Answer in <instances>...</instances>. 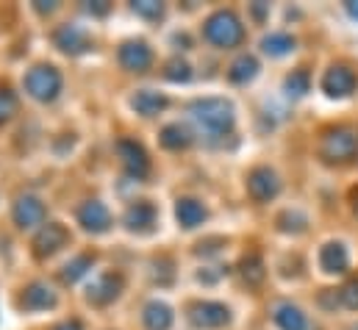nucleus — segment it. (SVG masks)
Masks as SVG:
<instances>
[{
  "label": "nucleus",
  "instance_id": "obj_1",
  "mask_svg": "<svg viewBox=\"0 0 358 330\" xmlns=\"http://www.w3.org/2000/svg\"><path fill=\"white\" fill-rule=\"evenodd\" d=\"M189 117L192 122L197 125L200 134L206 136H228L234 131V106L225 100V97H203V100H194L192 108H189Z\"/></svg>",
  "mask_w": 358,
  "mask_h": 330
},
{
  "label": "nucleus",
  "instance_id": "obj_2",
  "mask_svg": "<svg viewBox=\"0 0 358 330\" xmlns=\"http://www.w3.org/2000/svg\"><path fill=\"white\" fill-rule=\"evenodd\" d=\"M320 156L328 164H350L358 156V128L353 125H336L322 134Z\"/></svg>",
  "mask_w": 358,
  "mask_h": 330
},
{
  "label": "nucleus",
  "instance_id": "obj_3",
  "mask_svg": "<svg viewBox=\"0 0 358 330\" xmlns=\"http://www.w3.org/2000/svg\"><path fill=\"white\" fill-rule=\"evenodd\" d=\"M203 36L217 48H236L245 39V28H242V20L231 8H220L206 20Z\"/></svg>",
  "mask_w": 358,
  "mask_h": 330
},
{
  "label": "nucleus",
  "instance_id": "obj_4",
  "mask_svg": "<svg viewBox=\"0 0 358 330\" xmlns=\"http://www.w3.org/2000/svg\"><path fill=\"white\" fill-rule=\"evenodd\" d=\"M25 92L39 100V103H50L59 97L62 92V73L50 64H36L25 73Z\"/></svg>",
  "mask_w": 358,
  "mask_h": 330
},
{
  "label": "nucleus",
  "instance_id": "obj_5",
  "mask_svg": "<svg viewBox=\"0 0 358 330\" xmlns=\"http://www.w3.org/2000/svg\"><path fill=\"white\" fill-rule=\"evenodd\" d=\"M358 86V76L350 64H334L325 76H322V92L328 97H348L353 94Z\"/></svg>",
  "mask_w": 358,
  "mask_h": 330
},
{
  "label": "nucleus",
  "instance_id": "obj_6",
  "mask_svg": "<svg viewBox=\"0 0 358 330\" xmlns=\"http://www.w3.org/2000/svg\"><path fill=\"white\" fill-rule=\"evenodd\" d=\"M189 320L197 325V328H222L231 322V311L228 306L222 303H211V300H203V303H194L189 308Z\"/></svg>",
  "mask_w": 358,
  "mask_h": 330
},
{
  "label": "nucleus",
  "instance_id": "obj_7",
  "mask_svg": "<svg viewBox=\"0 0 358 330\" xmlns=\"http://www.w3.org/2000/svg\"><path fill=\"white\" fill-rule=\"evenodd\" d=\"M248 192L256 203H269L278 197L280 192V180L278 175L269 169V166H256L250 175H248Z\"/></svg>",
  "mask_w": 358,
  "mask_h": 330
},
{
  "label": "nucleus",
  "instance_id": "obj_8",
  "mask_svg": "<svg viewBox=\"0 0 358 330\" xmlns=\"http://www.w3.org/2000/svg\"><path fill=\"white\" fill-rule=\"evenodd\" d=\"M122 286H125V278H122L120 272H103V275H97V278L92 280L87 300H90L92 306H108L111 300L120 297Z\"/></svg>",
  "mask_w": 358,
  "mask_h": 330
},
{
  "label": "nucleus",
  "instance_id": "obj_9",
  "mask_svg": "<svg viewBox=\"0 0 358 330\" xmlns=\"http://www.w3.org/2000/svg\"><path fill=\"white\" fill-rule=\"evenodd\" d=\"M120 64L131 73H145L153 64V50L142 39H131L120 48Z\"/></svg>",
  "mask_w": 358,
  "mask_h": 330
},
{
  "label": "nucleus",
  "instance_id": "obj_10",
  "mask_svg": "<svg viewBox=\"0 0 358 330\" xmlns=\"http://www.w3.org/2000/svg\"><path fill=\"white\" fill-rule=\"evenodd\" d=\"M67 242H70L67 228L59 225V222H48V225L36 234V239H34V252H36L39 258H45V255H53L56 250H62Z\"/></svg>",
  "mask_w": 358,
  "mask_h": 330
},
{
  "label": "nucleus",
  "instance_id": "obj_11",
  "mask_svg": "<svg viewBox=\"0 0 358 330\" xmlns=\"http://www.w3.org/2000/svg\"><path fill=\"white\" fill-rule=\"evenodd\" d=\"M14 222L20 228H36L45 222V203L34 194H25L14 203Z\"/></svg>",
  "mask_w": 358,
  "mask_h": 330
},
{
  "label": "nucleus",
  "instance_id": "obj_12",
  "mask_svg": "<svg viewBox=\"0 0 358 330\" xmlns=\"http://www.w3.org/2000/svg\"><path fill=\"white\" fill-rule=\"evenodd\" d=\"M78 222L92 234H106L111 228V214L100 200H90L78 208Z\"/></svg>",
  "mask_w": 358,
  "mask_h": 330
},
{
  "label": "nucleus",
  "instance_id": "obj_13",
  "mask_svg": "<svg viewBox=\"0 0 358 330\" xmlns=\"http://www.w3.org/2000/svg\"><path fill=\"white\" fill-rule=\"evenodd\" d=\"M56 45L64 50V53H73V56H78V53H87L92 45L90 34L81 28V25H62L59 31H56Z\"/></svg>",
  "mask_w": 358,
  "mask_h": 330
},
{
  "label": "nucleus",
  "instance_id": "obj_14",
  "mask_svg": "<svg viewBox=\"0 0 358 330\" xmlns=\"http://www.w3.org/2000/svg\"><path fill=\"white\" fill-rule=\"evenodd\" d=\"M156 217H159V214H156V206L148 203V200H139V203H134V206L128 208L125 225H128V231H134V234H148V231H153Z\"/></svg>",
  "mask_w": 358,
  "mask_h": 330
},
{
  "label": "nucleus",
  "instance_id": "obj_15",
  "mask_svg": "<svg viewBox=\"0 0 358 330\" xmlns=\"http://www.w3.org/2000/svg\"><path fill=\"white\" fill-rule=\"evenodd\" d=\"M117 150H120V159H122V164L128 169V175H134V178H145L148 175L150 162H148V153L142 150V145L125 139V142L117 145Z\"/></svg>",
  "mask_w": 358,
  "mask_h": 330
},
{
  "label": "nucleus",
  "instance_id": "obj_16",
  "mask_svg": "<svg viewBox=\"0 0 358 330\" xmlns=\"http://www.w3.org/2000/svg\"><path fill=\"white\" fill-rule=\"evenodd\" d=\"M320 266L328 275H342L350 269V252L342 242H328L325 248L320 250Z\"/></svg>",
  "mask_w": 358,
  "mask_h": 330
},
{
  "label": "nucleus",
  "instance_id": "obj_17",
  "mask_svg": "<svg viewBox=\"0 0 358 330\" xmlns=\"http://www.w3.org/2000/svg\"><path fill=\"white\" fill-rule=\"evenodd\" d=\"M20 306L25 311H48L56 306V292L48 286V283H31L25 292H22V300Z\"/></svg>",
  "mask_w": 358,
  "mask_h": 330
},
{
  "label": "nucleus",
  "instance_id": "obj_18",
  "mask_svg": "<svg viewBox=\"0 0 358 330\" xmlns=\"http://www.w3.org/2000/svg\"><path fill=\"white\" fill-rule=\"evenodd\" d=\"M272 317H275V325L280 330H311L308 317L297 306H292V303H278Z\"/></svg>",
  "mask_w": 358,
  "mask_h": 330
},
{
  "label": "nucleus",
  "instance_id": "obj_19",
  "mask_svg": "<svg viewBox=\"0 0 358 330\" xmlns=\"http://www.w3.org/2000/svg\"><path fill=\"white\" fill-rule=\"evenodd\" d=\"M131 106H134L142 117H153V114H159V111L167 108V97L159 94V92H153V89H142V92L134 94Z\"/></svg>",
  "mask_w": 358,
  "mask_h": 330
},
{
  "label": "nucleus",
  "instance_id": "obj_20",
  "mask_svg": "<svg viewBox=\"0 0 358 330\" xmlns=\"http://www.w3.org/2000/svg\"><path fill=\"white\" fill-rule=\"evenodd\" d=\"M176 217H178V222L183 228H197L206 220V208H203V203H197L192 197H183L176 206Z\"/></svg>",
  "mask_w": 358,
  "mask_h": 330
},
{
  "label": "nucleus",
  "instance_id": "obj_21",
  "mask_svg": "<svg viewBox=\"0 0 358 330\" xmlns=\"http://www.w3.org/2000/svg\"><path fill=\"white\" fill-rule=\"evenodd\" d=\"M145 325L150 330H167L173 325V308L167 303H159V300L148 303L145 306Z\"/></svg>",
  "mask_w": 358,
  "mask_h": 330
},
{
  "label": "nucleus",
  "instance_id": "obj_22",
  "mask_svg": "<svg viewBox=\"0 0 358 330\" xmlns=\"http://www.w3.org/2000/svg\"><path fill=\"white\" fill-rule=\"evenodd\" d=\"M259 76V62L253 59V56H239L234 64H231V70H228V78L234 83H248L253 81Z\"/></svg>",
  "mask_w": 358,
  "mask_h": 330
},
{
  "label": "nucleus",
  "instance_id": "obj_23",
  "mask_svg": "<svg viewBox=\"0 0 358 330\" xmlns=\"http://www.w3.org/2000/svg\"><path fill=\"white\" fill-rule=\"evenodd\" d=\"M92 261H94V255H92V252H81L78 258L67 261V264H64V272H62L64 283H76L78 278H84V275L92 269Z\"/></svg>",
  "mask_w": 358,
  "mask_h": 330
},
{
  "label": "nucleus",
  "instance_id": "obj_24",
  "mask_svg": "<svg viewBox=\"0 0 358 330\" xmlns=\"http://www.w3.org/2000/svg\"><path fill=\"white\" fill-rule=\"evenodd\" d=\"M262 48H264V53H269V56H286L289 50H294V39H292L289 34L278 31V34H269V36H264Z\"/></svg>",
  "mask_w": 358,
  "mask_h": 330
},
{
  "label": "nucleus",
  "instance_id": "obj_25",
  "mask_svg": "<svg viewBox=\"0 0 358 330\" xmlns=\"http://www.w3.org/2000/svg\"><path fill=\"white\" fill-rule=\"evenodd\" d=\"M189 142H192V136H189V131H186L180 122H173V125H167V128L162 131V145L170 148V150H180V148H186Z\"/></svg>",
  "mask_w": 358,
  "mask_h": 330
},
{
  "label": "nucleus",
  "instance_id": "obj_26",
  "mask_svg": "<svg viewBox=\"0 0 358 330\" xmlns=\"http://www.w3.org/2000/svg\"><path fill=\"white\" fill-rule=\"evenodd\" d=\"M242 275H245V280L250 283V286H259L262 280H264V261H262V255L259 252H250V255H245V261H242Z\"/></svg>",
  "mask_w": 358,
  "mask_h": 330
},
{
  "label": "nucleus",
  "instance_id": "obj_27",
  "mask_svg": "<svg viewBox=\"0 0 358 330\" xmlns=\"http://www.w3.org/2000/svg\"><path fill=\"white\" fill-rule=\"evenodd\" d=\"M308 86H311L308 70H292V76L286 78V92H289L292 97H303V94L308 92Z\"/></svg>",
  "mask_w": 358,
  "mask_h": 330
},
{
  "label": "nucleus",
  "instance_id": "obj_28",
  "mask_svg": "<svg viewBox=\"0 0 358 330\" xmlns=\"http://www.w3.org/2000/svg\"><path fill=\"white\" fill-rule=\"evenodd\" d=\"M17 114V94L8 86H0V125Z\"/></svg>",
  "mask_w": 358,
  "mask_h": 330
},
{
  "label": "nucleus",
  "instance_id": "obj_29",
  "mask_svg": "<svg viewBox=\"0 0 358 330\" xmlns=\"http://www.w3.org/2000/svg\"><path fill=\"white\" fill-rule=\"evenodd\" d=\"M339 303H342L345 308H350V311H358V278L356 280H348V283L342 286Z\"/></svg>",
  "mask_w": 358,
  "mask_h": 330
},
{
  "label": "nucleus",
  "instance_id": "obj_30",
  "mask_svg": "<svg viewBox=\"0 0 358 330\" xmlns=\"http://www.w3.org/2000/svg\"><path fill=\"white\" fill-rule=\"evenodd\" d=\"M170 81H189V64L186 62H180V59H173L170 64H167V73H164Z\"/></svg>",
  "mask_w": 358,
  "mask_h": 330
},
{
  "label": "nucleus",
  "instance_id": "obj_31",
  "mask_svg": "<svg viewBox=\"0 0 358 330\" xmlns=\"http://www.w3.org/2000/svg\"><path fill=\"white\" fill-rule=\"evenodd\" d=\"M134 11L142 14V17H162L164 14V6L162 3H153V0H139V3H134Z\"/></svg>",
  "mask_w": 358,
  "mask_h": 330
},
{
  "label": "nucleus",
  "instance_id": "obj_32",
  "mask_svg": "<svg viewBox=\"0 0 358 330\" xmlns=\"http://www.w3.org/2000/svg\"><path fill=\"white\" fill-rule=\"evenodd\" d=\"M53 330H84V325H81L78 320H70V322H62V325H56Z\"/></svg>",
  "mask_w": 358,
  "mask_h": 330
},
{
  "label": "nucleus",
  "instance_id": "obj_33",
  "mask_svg": "<svg viewBox=\"0 0 358 330\" xmlns=\"http://www.w3.org/2000/svg\"><path fill=\"white\" fill-rule=\"evenodd\" d=\"M348 11H350V17L358 20V3H348Z\"/></svg>",
  "mask_w": 358,
  "mask_h": 330
}]
</instances>
